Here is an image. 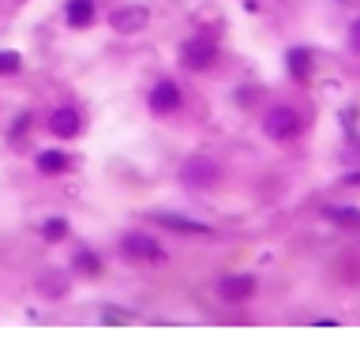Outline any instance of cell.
Returning a JSON list of instances; mask_svg holds the SVG:
<instances>
[{
  "label": "cell",
  "mask_w": 360,
  "mask_h": 357,
  "mask_svg": "<svg viewBox=\"0 0 360 357\" xmlns=\"http://www.w3.org/2000/svg\"><path fill=\"white\" fill-rule=\"evenodd\" d=\"M146 102H151V109L158 117H165V113H173V109H180V87L173 83V79H162V83L151 90V98H146Z\"/></svg>",
  "instance_id": "obj_4"
},
{
  "label": "cell",
  "mask_w": 360,
  "mask_h": 357,
  "mask_svg": "<svg viewBox=\"0 0 360 357\" xmlns=\"http://www.w3.org/2000/svg\"><path fill=\"white\" fill-rule=\"evenodd\" d=\"M214 42L207 38V34H199V38H191V42H184V49H180V60L188 64V68H207L210 60H214Z\"/></svg>",
  "instance_id": "obj_3"
},
{
  "label": "cell",
  "mask_w": 360,
  "mask_h": 357,
  "mask_svg": "<svg viewBox=\"0 0 360 357\" xmlns=\"http://www.w3.org/2000/svg\"><path fill=\"white\" fill-rule=\"evenodd\" d=\"M79 113L76 109H57V113L49 117V128H53V135H60V140H71V135H79Z\"/></svg>",
  "instance_id": "obj_5"
},
{
  "label": "cell",
  "mask_w": 360,
  "mask_h": 357,
  "mask_svg": "<svg viewBox=\"0 0 360 357\" xmlns=\"http://www.w3.org/2000/svg\"><path fill=\"white\" fill-rule=\"evenodd\" d=\"M38 169L42 173H64L68 169V154L64 151H42L38 154Z\"/></svg>",
  "instance_id": "obj_8"
},
{
  "label": "cell",
  "mask_w": 360,
  "mask_h": 357,
  "mask_svg": "<svg viewBox=\"0 0 360 357\" xmlns=\"http://www.w3.org/2000/svg\"><path fill=\"white\" fill-rule=\"evenodd\" d=\"M76 267L87 271L90 279H98V274H101V260H98L94 252H79V256H76Z\"/></svg>",
  "instance_id": "obj_11"
},
{
  "label": "cell",
  "mask_w": 360,
  "mask_h": 357,
  "mask_svg": "<svg viewBox=\"0 0 360 357\" xmlns=\"http://www.w3.org/2000/svg\"><path fill=\"white\" fill-rule=\"evenodd\" d=\"M255 290V279L252 274H240V279H225L221 282V297L225 301H248Z\"/></svg>",
  "instance_id": "obj_6"
},
{
  "label": "cell",
  "mask_w": 360,
  "mask_h": 357,
  "mask_svg": "<svg viewBox=\"0 0 360 357\" xmlns=\"http://www.w3.org/2000/svg\"><path fill=\"white\" fill-rule=\"evenodd\" d=\"M162 222H165V226H177V230H191V233H210L207 226H199V222H184V218H169V215H162Z\"/></svg>",
  "instance_id": "obj_13"
},
{
  "label": "cell",
  "mask_w": 360,
  "mask_h": 357,
  "mask_svg": "<svg viewBox=\"0 0 360 357\" xmlns=\"http://www.w3.org/2000/svg\"><path fill=\"white\" fill-rule=\"evenodd\" d=\"M263 132L271 135V140H289V135H297V132H300V117H297V109H289V106H274L271 113L263 117Z\"/></svg>",
  "instance_id": "obj_1"
},
{
  "label": "cell",
  "mask_w": 360,
  "mask_h": 357,
  "mask_svg": "<svg viewBox=\"0 0 360 357\" xmlns=\"http://www.w3.org/2000/svg\"><path fill=\"white\" fill-rule=\"evenodd\" d=\"M124 249H128V256H158L154 241H151V237H143V233H128L124 237Z\"/></svg>",
  "instance_id": "obj_9"
},
{
  "label": "cell",
  "mask_w": 360,
  "mask_h": 357,
  "mask_svg": "<svg viewBox=\"0 0 360 357\" xmlns=\"http://www.w3.org/2000/svg\"><path fill=\"white\" fill-rule=\"evenodd\" d=\"M19 64H23L19 53L4 49V53H0V76H12V72H19Z\"/></svg>",
  "instance_id": "obj_12"
},
{
  "label": "cell",
  "mask_w": 360,
  "mask_h": 357,
  "mask_svg": "<svg viewBox=\"0 0 360 357\" xmlns=\"http://www.w3.org/2000/svg\"><path fill=\"white\" fill-rule=\"evenodd\" d=\"M349 185H360V173H353V177H349Z\"/></svg>",
  "instance_id": "obj_17"
},
{
  "label": "cell",
  "mask_w": 360,
  "mask_h": 357,
  "mask_svg": "<svg viewBox=\"0 0 360 357\" xmlns=\"http://www.w3.org/2000/svg\"><path fill=\"white\" fill-rule=\"evenodd\" d=\"M308 49H289V72H293V76H308Z\"/></svg>",
  "instance_id": "obj_10"
},
{
  "label": "cell",
  "mask_w": 360,
  "mask_h": 357,
  "mask_svg": "<svg viewBox=\"0 0 360 357\" xmlns=\"http://www.w3.org/2000/svg\"><path fill=\"white\" fill-rule=\"evenodd\" d=\"M90 23H94V0H68V26L83 31Z\"/></svg>",
  "instance_id": "obj_7"
},
{
  "label": "cell",
  "mask_w": 360,
  "mask_h": 357,
  "mask_svg": "<svg viewBox=\"0 0 360 357\" xmlns=\"http://www.w3.org/2000/svg\"><path fill=\"white\" fill-rule=\"evenodd\" d=\"M349 45H353V49H360V23L353 26V34H349Z\"/></svg>",
  "instance_id": "obj_16"
},
{
  "label": "cell",
  "mask_w": 360,
  "mask_h": 357,
  "mask_svg": "<svg viewBox=\"0 0 360 357\" xmlns=\"http://www.w3.org/2000/svg\"><path fill=\"white\" fill-rule=\"evenodd\" d=\"M45 237H49V241H60L64 233H68V222H64V218H53V222H45V230H42Z\"/></svg>",
  "instance_id": "obj_14"
},
{
  "label": "cell",
  "mask_w": 360,
  "mask_h": 357,
  "mask_svg": "<svg viewBox=\"0 0 360 357\" xmlns=\"http://www.w3.org/2000/svg\"><path fill=\"white\" fill-rule=\"evenodd\" d=\"M330 215H334L338 218V222H349V226H360V210H330Z\"/></svg>",
  "instance_id": "obj_15"
},
{
  "label": "cell",
  "mask_w": 360,
  "mask_h": 357,
  "mask_svg": "<svg viewBox=\"0 0 360 357\" xmlns=\"http://www.w3.org/2000/svg\"><path fill=\"white\" fill-rule=\"evenodd\" d=\"M113 31L117 34H139L146 23H151V12H146L143 4H124V8H117L113 12Z\"/></svg>",
  "instance_id": "obj_2"
}]
</instances>
